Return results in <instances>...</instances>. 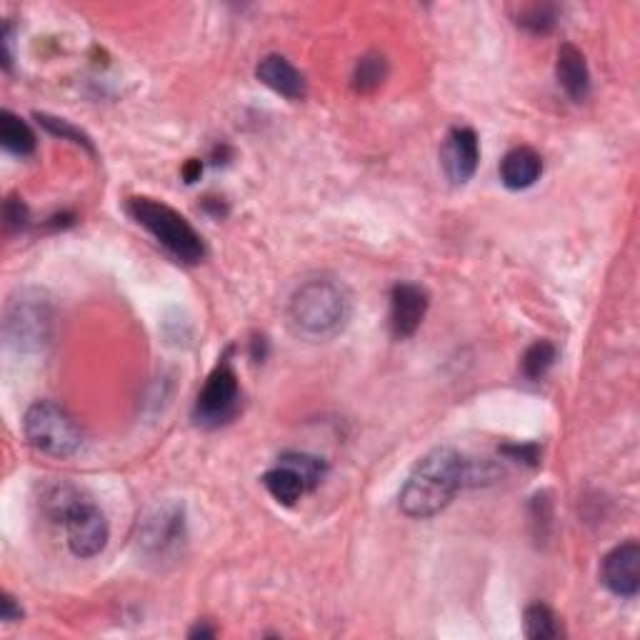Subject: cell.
<instances>
[{
  "mask_svg": "<svg viewBox=\"0 0 640 640\" xmlns=\"http://www.w3.org/2000/svg\"><path fill=\"white\" fill-rule=\"evenodd\" d=\"M503 453H508L513 460L538 466V445H505Z\"/></svg>",
  "mask_w": 640,
  "mask_h": 640,
  "instance_id": "24",
  "label": "cell"
},
{
  "mask_svg": "<svg viewBox=\"0 0 640 640\" xmlns=\"http://www.w3.org/2000/svg\"><path fill=\"white\" fill-rule=\"evenodd\" d=\"M38 121L46 125V128L53 133V136H61V138H69V140H73L75 146H83V148H88L90 153H93V143H90V138L86 136V133L83 131H78V128H73V125L69 123V121H63V118H50V115H38Z\"/></svg>",
  "mask_w": 640,
  "mask_h": 640,
  "instance_id": "21",
  "label": "cell"
},
{
  "mask_svg": "<svg viewBox=\"0 0 640 640\" xmlns=\"http://www.w3.org/2000/svg\"><path fill=\"white\" fill-rule=\"evenodd\" d=\"M28 206L21 198H8L3 206V221L8 233H21L28 225Z\"/></svg>",
  "mask_w": 640,
  "mask_h": 640,
  "instance_id": "23",
  "label": "cell"
},
{
  "mask_svg": "<svg viewBox=\"0 0 640 640\" xmlns=\"http://www.w3.org/2000/svg\"><path fill=\"white\" fill-rule=\"evenodd\" d=\"M128 216L146 229L175 260L196 266L206 258V243L198 231L171 206L153 198H131L125 204Z\"/></svg>",
  "mask_w": 640,
  "mask_h": 640,
  "instance_id": "5",
  "label": "cell"
},
{
  "mask_svg": "<svg viewBox=\"0 0 640 640\" xmlns=\"http://www.w3.org/2000/svg\"><path fill=\"white\" fill-rule=\"evenodd\" d=\"M470 483V460L460 451L433 448L418 460L401 491V510L408 518H433Z\"/></svg>",
  "mask_w": 640,
  "mask_h": 640,
  "instance_id": "1",
  "label": "cell"
},
{
  "mask_svg": "<svg viewBox=\"0 0 640 640\" xmlns=\"http://www.w3.org/2000/svg\"><path fill=\"white\" fill-rule=\"evenodd\" d=\"M555 75H558L561 88L576 103L591 96V71H588L586 56L576 46H561L558 61H555Z\"/></svg>",
  "mask_w": 640,
  "mask_h": 640,
  "instance_id": "13",
  "label": "cell"
},
{
  "mask_svg": "<svg viewBox=\"0 0 640 640\" xmlns=\"http://www.w3.org/2000/svg\"><path fill=\"white\" fill-rule=\"evenodd\" d=\"M241 408V385L238 376H235L233 366L223 358V364H218L213 373L208 376L204 391L198 393L196 408H193V418L198 426L218 428L238 413Z\"/></svg>",
  "mask_w": 640,
  "mask_h": 640,
  "instance_id": "7",
  "label": "cell"
},
{
  "mask_svg": "<svg viewBox=\"0 0 640 640\" xmlns=\"http://www.w3.org/2000/svg\"><path fill=\"white\" fill-rule=\"evenodd\" d=\"M138 545L150 558H168L185 541V513L179 503H163L150 508L138 526Z\"/></svg>",
  "mask_w": 640,
  "mask_h": 640,
  "instance_id": "8",
  "label": "cell"
},
{
  "mask_svg": "<svg viewBox=\"0 0 640 640\" xmlns=\"http://www.w3.org/2000/svg\"><path fill=\"white\" fill-rule=\"evenodd\" d=\"M353 300L343 283L333 278H313L293 293L288 323L300 339L328 341L350 323Z\"/></svg>",
  "mask_w": 640,
  "mask_h": 640,
  "instance_id": "2",
  "label": "cell"
},
{
  "mask_svg": "<svg viewBox=\"0 0 640 640\" xmlns=\"http://www.w3.org/2000/svg\"><path fill=\"white\" fill-rule=\"evenodd\" d=\"M443 168L445 175L453 183H468L473 179L478 171V160H480V146H478V136L473 128H453L451 136L445 138L443 146Z\"/></svg>",
  "mask_w": 640,
  "mask_h": 640,
  "instance_id": "11",
  "label": "cell"
},
{
  "mask_svg": "<svg viewBox=\"0 0 640 640\" xmlns=\"http://www.w3.org/2000/svg\"><path fill=\"white\" fill-rule=\"evenodd\" d=\"M23 431L33 448L50 458H71L83 448L81 426L53 401L33 403L23 418Z\"/></svg>",
  "mask_w": 640,
  "mask_h": 640,
  "instance_id": "6",
  "label": "cell"
},
{
  "mask_svg": "<svg viewBox=\"0 0 640 640\" xmlns=\"http://www.w3.org/2000/svg\"><path fill=\"white\" fill-rule=\"evenodd\" d=\"M256 75L263 86L278 93V96H283L288 100L306 98V78H303V73L288 61V58L266 56L263 61L258 63Z\"/></svg>",
  "mask_w": 640,
  "mask_h": 640,
  "instance_id": "12",
  "label": "cell"
},
{
  "mask_svg": "<svg viewBox=\"0 0 640 640\" xmlns=\"http://www.w3.org/2000/svg\"><path fill=\"white\" fill-rule=\"evenodd\" d=\"M216 630L208 628V626H196L190 630V638H213Z\"/></svg>",
  "mask_w": 640,
  "mask_h": 640,
  "instance_id": "27",
  "label": "cell"
},
{
  "mask_svg": "<svg viewBox=\"0 0 640 640\" xmlns=\"http://www.w3.org/2000/svg\"><path fill=\"white\" fill-rule=\"evenodd\" d=\"M603 583L620 598H636L640 591V545L636 541L620 543L603 558Z\"/></svg>",
  "mask_w": 640,
  "mask_h": 640,
  "instance_id": "9",
  "label": "cell"
},
{
  "mask_svg": "<svg viewBox=\"0 0 640 640\" xmlns=\"http://www.w3.org/2000/svg\"><path fill=\"white\" fill-rule=\"evenodd\" d=\"M278 463L296 470V473L303 478V483H306L308 491H316V488L323 483V478L328 473L325 460L318 458V456H310V453H298V451L283 453V456L278 458Z\"/></svg>",
  "mask_w": 640,
  "mask_h": 640,
  "instance_id": "19",
  "label": "cell"
},
{
  "mask_svg": "<svg viewBox=\"0 0 640 640\" xmlns=\"http://www.w3.org/2000/svg\"><path fill=\"white\" fill-rule=\"evenodd\" d=\"M200 173H204V163H200V160H188V163H185V168H183V179H185V183H196L198 179H200Z\"/></svg>",
  "mask_w": 640,
  "mask_h": 640,
  "instance_id": "26",
  "label": "cell"
},
{
  "mask_svg": "<svg viewBox=\"0 0 640 640\" xmlns=\"http://www.w3.org/2000/svg\"><path fill=\"white\" fill-rule=\"evenodd\" d=\"M0 143H3L8 153L25 158L36 150V133L30 131V125L23 118L3 111L0 113Z\"/></svg>",
  "mask_w": 640,
  "mask_h": 640,
  "instance_id": "16",
  "label": "cell"
},
{
  "mask_svg": "<svg viewBox=\"0 0 640 640\" xmlns=\"http://www.w3.org/2000/svg\"><path fill=\"white\" fill-rule=\"evenodd\" d=\"M385 78H389V61H385L383 56L370 53L356 63V71H353V88L358 93H373L383 86Z\"/></svg>",
  "mask_w": 640,
  "mask_h": 640,
  "instance_id": "18",
  "label": "cell"
},
{
  "mask_svg": "<svg viewBox=\"0 0 640 640\" xmlns=\"http://www.w3.org/2000/svg\"><path fill=\"white\" fill-rule=\"evenodd\" d=\"M428 306V293L420 285L413 283H398L391 291V333L398 341L410 339L418 331L420 323L426 320Z\"/></svg>",
  "mask_w": 640,
  "mask_h": 640,
  "instance_id": "10",
  "label": "cell"
},
{
  "mask_svg": "<svg viewBox=\"0 0 640 640\" xmlns=\"http://www.w3.org/2000/svg\"><path fill=\"white\" fill-rule=\"evenodd\" d=\"M524 628L530 640H553L563 633L558 616L545 603H533L526 608Z\"/></svg>",
  "mask_w": 640,
  "mask_h": 640,
  "instance_id": "17",
  "label": "cell"
},
{
  "mask_svg": "<svg viewBox=\"0 0 640 640\" xmlns=\"http://www.w3.org/2000/svg\"><path fill=\"white\" fill-rule=\"evenodd\" d=\"M555 356H558V350H555V345L551 341H538L530 345L524 356L526 378H530V381H541L555 364Z\"/></svg>",
  "mask_w": 640,
  "mask_h": 640,
  "instance_id": "20",
  "label": "cell"
},
{
  "mask_svg": "<svg viewBox=\"0 0 640 640\" xmlns=\"http://www.w3.org/2000/svg\"><path fill=\"white\" fill-rule=\"evenodd\" d=\"M520 25L530 33H549L555 25V8L551 5H533L520 13Z\"/></svg>",
  "mask_w": 640,
  "mask_h": 640,
  "instance_id": "22",
  "label": "cell"
},
{
  "mask_svg": "<svg viewBox=\"0 0 640 640\" xmlns=\"http://www.w3.org/2000/svg\"><path fill=\"white\" fill-rule=\"evenodd\" d=\"M0 618H3L5 623H15L23 618L21 605L15 603V598H11L8 593H3V601H0Z\"/></svg>",
  "mask_w": 640,
  "mask_h": 640,
  "instance_id": "25",
  "label": "cell"
},
{
  "mask_svg": "<svg viewBox=\"0 0 640 640\" xmlns=\"http://www.w3.org/2000/svg\"><path fill=\"white\" fill-rule=\"evenodd\" d=\"M44 513L53 524L65 528L69 549L78 558H93L108 545L106 513L93 503L86 491L71 483H56L44 493Z\"/></svg>",
  "mask_w": 640,
  "mask_h": 640,
  "instance_id": "3",
  "label": "cell"
},
{
  "mask_svg": "<svg viewBox=\"0 0 640 640\" xmlns=\"http://www.w3.org/2000/svg\"><path fill=\"white\" fill-rule=\"evenodd\" d=\"M543 173V158L533 148L520 146L501 160V181L508 190H526Z\"/></svg>",
  "mask_w": 640,
  "mask_h": 640,
  "instance_id": "14",
  "label": "cell"
},
{
  "mask_svg": "<svg viewBox=\"0 0 640 640\" xmlns=\"http://www.w3.org/2000/svg\"><path fill=\"white\" fill-rule=\"evenodd\" d=\"M53 300L40 288H21L3 308V339L15 353H44L53 341Z\"/></svg>",
  "mask_w": 640,
  "mask_h": 640,
  "instance_id": "4",
  "label": "cell"
},
{
  "mask_svg": "<svg viewBox=\"0 0 640 640\" xmlns=\"http://www.w3.org/2000/svg\"><path fill=\"white\" fill-rule=\"evenodd\" d=\"M263 485L275 503L288 505V508L291 505H296L303 495L308 493L306 483H303V478L296 473V470L288 466H281V463L263 476Z\"/></svg>",
  "mask_w": 640,
  "mask_h": 640,
  "instance_id": "15",
  "label": "cell"
}]
</instances>
